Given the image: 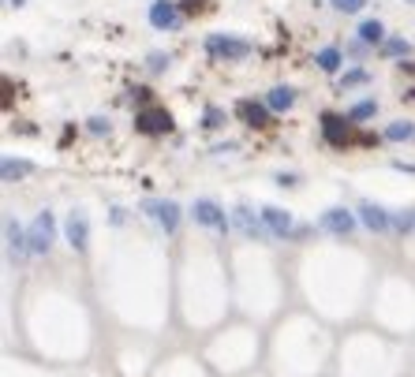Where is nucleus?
<instances>
[{"instance_id": "f257e3e1", "label": "nucleus", "mask_w": 415, "mask_h": 377, "mask_svg": "<svg viewBox=\"0 0 415 377\" xmlns=\"http://www.w3.org/2000/svg\"><path fill=\"white\" fill-rule=\"evenodd\" d=\"M206 52L213 60H247L251 57V41L232 38V34H210L206 38Z\"/></svg>"}, {"instance_id": "f03ea898", "label": "nucleus", "mask_w": 415, "mask_h": 377, "mask_svg": "<svg viewBox=\"0 0 415 377\" xmlns=\"http://www.w3.org/2000/svg\"><path fill=\"white\" fill-rule=\"evenodd\" d=\"M30 254H49L52 251V243H57V221H52V213L49 209H41L34 221H30Z\"/></svg>"}, {"instance_id": "7ed1b4c3", "label": "nucleus", "mask_w": 415, "mask_h": 377, "mask_svg": "<svg viewBox=\"0 0 415 377\" xmlns=\"http://www.w3.org/2000/svg\"><path fill=\"white\" fill-rule=\"evenodd\" d=\"M356 224H359V217L352 209H344V206H330L318 217V228L322 232H330V235H337V239H348V235L356 232Z\"/></svg>"}, {"instance_id": "20e7f679", "label": "nucleus", "mask_w": 415, "mask_h": 377, "mask_svg": "<svg viewBox=\"0 0 415 377\" xmlns=\"http://www.w3.org/2000/svg\"><path fill=\"white\" fill-rule=\"evenodd\" d=\"M232 224L247 235V239H273V232L266 228L262 213H255L251 206H232Z\"/></svg>"}, {"instance_id": "39448f33", "label": "nucleus", "mask_w": 415, "mask_h": 377, "mask_svg": "<svg viewBox=\"0 0 415 377\" xmlns=\"http://www.w3.org/2000/svg\"><path fill=\"white\" fill-rule=\"evenodd\" d=\"M64 239H68L71 251H86V243H90V221H86L83 209H71L68 217H64Z\"/></svg>"}, {"instance_id": "423d86ee", "label": "nucleus", "mask_w": 415, "mask_h": 377, "mask_svg": "<svg viewBox=\"0 0 415 377\" xmlns=\"http://www.w3.org/2000/svg\"><path fill=\"white\" fill-rule=\"evenodd\" d=\"M143 209H146V217H154L165 232H176L180 228V206L172 198H146Z\"/></svg>"}, {"instance_id": "0eeeda50", "label": "nucleus", "mask_w": 415, "mask_h": 377, "mask_svg": "<svg viewBox=\"0 0 415 377\" xmlns=\"http://www.w3.org/2000/svg\"><path fill=\"white\" fill-rule=\"evenodd\" d=\"M356 217H359V224H363V228L378 232V235H381V232H393V213L381 209L378 202H359Z\"/></svg>"}, {"instance_id": "6e6552de", "label": "nucleus", "mask_w": 415, "mask_h": 377, "mask_svg": "<svg viewBox=\"0 0 415 377\" xmlns=\"http://www.w3.org/2000/svg\"><path fill=\"white\" fill-rule=\"evenodd\" d=\"M191 213H195V224H202V228L228 232V217H225V209L217 206V202H210V198H199V202L191 206Z\"/></svg>"}, {"instance_id": "1a4fd4ad", "label": "nucleus", "mask_w": 415, "mask_h": 377, "mask_svg": "<svg viewBox=\"0 0 415 377\" xmlns=\"http://www.w3.org/2000/svg\"><path fill=\"white\" fill-rule=\"evenodd\" d=\"M150 23H154V30H176L180 8L172 4V0H154V4H150Z\"/></svg>"}, {"instance_id": "9d476101", "label": "nucleus", "mask_w": 415, "mask_h": 377, "mask_svg": "<svg viewBox=\"0 0 415 377\" xmlns=\"http://www.w3.org/2000/svg\"><path fill=\"white\" fill-rule=\"evenodd\" d=\"M262 221H266V228L273 232V239H288V235H292V213L288 209L262 206Z\"/></svg>"}, {"instance_id": "9b49d317", "label": "nucleus", "mask_w": 415, "mask_h": 377, "mask_svg": "<svg viewBox=\"0 0 415 377\" xmlns=\"http://www.w3.org/2000/svg\"><path fill=\"white\" fill-rule=\"evenodd\" d=\"M139 131H146V135L172 131V116H169L165 109H146V112H139Z\"/></svg>"}, {"instance_id": "f8f14e48", "label": "nucleus", "mask_w": 415, "mask_h": 377, "mask_svg": "<svg viewBox=\"0 0 415 377\" xmlns=\"http://www.w3.org/2000/svg\"><path fill=\"white\" fill-rule=\"evenodd\" d=\"M4 235H8V251H12L15 258H23V254L30 251V235H27V228H23L15 217L4 221Z\"/></svg>"}, {"instance_id": "ddd939ff", "label": "nucleus", "mask_w": 415, "mask_h": 377, "mask_svg": "<svg viewBox=\"0 0 415 377\" xmlns=\"http://www.w3.org/2000/svg\"><path fill=\"white\" fill-rule=\"evenodd\" d=\"M236 112L244 116L251 127H266V124H269V105H266V101H251V98H244V101L236 105Z\"/></svg>"}, {"instance_id": "4468645a", "label": "nucleus", "mask_w": 415, "mask_h": 377, "mask_svg": "<svg viewBox=\"0 0 415 377\" xmlns=\"http://www.w3.org/2000/svg\"><path fill=\"white\" fill-rule=\"evenodd\" d=\"M348 124H352L348 116H344V120H341V116H333V112L322 116V131H325V138H330L333 146H344L348 142Z\"/></svg>"}, {"instance_id": "2eb2a0df", "label": "nucleus", "mask_w": 415, "mask_h": 377, "mask_svg": "<svg viewBox=\"0 0 415 377\" xmlns=\"http://www.w3.org/2000/svg\"><path fill=\"white\" fill-rule=\"evenodd\" d=\"M30 172H34V165L23 157H4L0 161V176H4V183H19V179H27Z\"/></svg>"}, {"instance_id": "dca6fc26", "label": "nucleus", "mask_w": 415, "mask_h": 377, "mask_svg": "<svg viewBox=\"0 0 415 377\" xmlns=\"http://www.w3.org/2000/svg\"><path fill=\"white\" fill-rule=\"evenodd\" d=\"M266 105H269V112H288L296 105V90L292 86H273L266 94Z\"/></svg>"}, {"instance_id": "f3484780", "label": "nucleus", "mask_w": 415, "mask_h": 377, "mask_svg": "<svg viewBox=\"0 0 415 377\" xmlns=\"http://www.w3.org/2000/svg\"><path fill=\"white\" fill-rule=\"evenodd\" d=\"M314 64H318L325 75H337V71H341V64H344V52L337 45H325V49L314 52Z\"/></svg>"}, {"instance_id": "a211bd4d", "label": "nucleus", "mask_w": 415, "mask_h": 377, "mask_svg": "<svg viewBox=\"0 0 415 377\" xmlns=\"http://www.w3.org/2000/svg\"><path fill=\"white\" fill-rule=\"evenodd\" d=\"M356 38L367 41V45H381V41H386V27H381L378 19H363V23L356 27Z\"/></svg>"}, {"instance_id": "6ab92c4d", "label": "nucleus", "mask_w": 415, "mask_h": 377, "mask_svg": "<svg viewBox=\"0 0 415 377\" xmlns=\"http://www.w3.org/2000/svg\"><path fill=\"white\" fill-rule=\"evenodd\" d=\"M408 52H412L408 38H386V41H381V57H386V60H400V57H408Z\"/></svg>"}, {"instance_id": "aec40b11", "label": "nucleus", "mask_w": 415, "mask_h": 377, "mask_svg": "<svg viewBox=\"0 0 415 377\" xmlns=\"http://www.w3.org/2000/svg\"><path fill=\"white\" fill-rule=\"evenodd\" d=\"M386 138L389 142H408V138H415V124L412 120H393L386 127Z\"/></svg>"}, {"instance_id": "412c9836", "label": "nucleus", "mask_w": 415, "mask_h": 377, "mask_svg": "<svg viewBox=\"0 0 415 377\" xmlns=\"http://www.w3.org/2000/svg\"><path fill=\"white\" fill-rule=\"evenodd\" d=\"M370 116H378V101H359V105L348 109V120L352 124H363V120H370Z\"/></svg>"}, {"instance_id": "4be33fe9", "label": "nucleus", "mask_w": 415, "mask_h": 377, "mask_svg": "<svg viewBox=\"0 0 415 377\" xmlns=\"http://www.w3.org/2000/svg\"><path fill=\"white\" fill-rule=\"evenodd\" d=\"M363 82H370V75L363 68H352V71L341 75V90H352V86H363Z\"/></svg>"}, {"instance_id": "5701e85b", "label": "nucleus", "mask_w": 415, "mask_h": 377, "mask_svg": "<svg viewBox=\"0 0 415 377\" xmlns=\"http://www.w3.org/2000/svg\"><path fill=\"white\" fill-rule=\"evenodd\" d=\"M412 228H415V209L393 213V232H412Z\"/></svg>"}, {"instance_id": "b1692460", "label": "nucleus", "mask_w": 415, "mask_h": 377, "mask_svg": "<svg viewBox=\"0 0 415 377\" xmlns=\"http://www.w3.org/2000/svg\"><path fill=\"white\" fill-rule=\"evenodd\" d=\"M225 124V112L217 109V105H206L202 109V127H221Z\"/></svg>"}, {"instance_id": "393cba45", "label": "nucleus", "mask_w": 415, "mask_h": 377, "mask_svg": "<svg viewBox=\"0 0 415 377\" xmlns=\"http://www.w3.org/2000/svg\"><path fill=\"white\" fill-rule=\"evenodd\" d=\"M330 4L337 8V12H344V15H356V12L367 8V0H330Z\"/></svg>"}, {"instance_id": "a878e982", "label": "nucleus", "mask_w": 415, "mask_h": 377, "mask_svg": "<svg viewBox=\"0 0 415 377\" xmlns=\"http://www.w3.org/2000/svg\"><path fill=\"white\" fill-rule=\"evenodd\" d=\"M86 127H90V135H108V131H113V124H108L105 116H90V124H86Z\"/></svg>"}, {"instance_id": "bb28decb", "label": "nucleus", "mask_w": 415, "mask_h": 377, "mask_svg": "<svg viewBox=\"0 0 415 377\" xmlns=\"http://www.w3.org/2000/svg\"><path fill=\"white\" fill-rule=\"evenodd\" d=\"M150 71H169V57H165V52H150Z\"/></svg>"}, {"instance_id": "cd10ccee", "label": "nucleus", "mask_w": 415, "mask_h": 377, "mask_svg": "<svg viewBox=\"0 0 415 377\" xmlns=\"http://www.w3.org/2000/svg\"><path fill=\"white\" fill-rule=\"evenodd\" d=\"M273 183H277V187H296V176H292V172H277Z\"/></svg>"}, {"instance_id": "c85d7f7f", "label": "nucleus", "mask_w": 415, "mask_h": 377, "mask_svg": "<svg viewBox=\"0 0 415 377\" xmlns=\"http://www.w3.org/2000/svg\"><path fill=\"white\" fill-rule=\"evenodd\" d=\"M393 168H397V172H412V176H415V165H404V161H393Z\"/></svg>"}, {"instance_id": "c756f323", "label": "nucleus", "mask_w": 415, "mask_h": 377, "mask_svg": "<svg viewBox=\"0 0 415 377\" xmlns=\"http://www.w3.org/2000/svg\"><path fill=\"white\" fill-rule=\"evenodd\" d=\"M8 4H12V8H23V4H27V0H8Z\"/></svg>"}, {"instance_id": "7c9ffc66", "label": "nucleus", "mask_w": 415, "mask_h": 377, "mask_svg": "<svg viewBox=\"0 0 415 377\" xmlns=\"http://www.w3.org/2000/svg\"><path fill=\"white\" fill-rule=\"evenodd\" d=\"M404 4H415V0H404Z\"/></svg>"}]
</instances>
